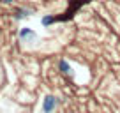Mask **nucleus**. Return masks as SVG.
<instances>
[{
	"instance_id": "nucleus-1",
	"label": "nucleus",
	"mask_w": 120,
	"mask_h": 113,
	"mask_svg": "<svg viewBox=\"0 0 120 113\" xmlns=\"http://www.w3.org/2000/svg\"><path fill=\"white\" fill-rule=\"evenodd\" d=\"M58 104H60V101H58L56 95H51V94L44 95L42 104H41V113H53L56 108H58Z\"/></svg>"
},
{
	"instance_id": "nucleus-5",
	"label": "nucleus",
	"mask_w": 120,
	"mask_h": 113,
	"mask_svg": "<svg viewBox=\"0 0 120 113\" xmlns=\"http://www.w3.org/2000/svg\"><path fill=\"white\" fill-rule=\"evenodd\" d=\"M53 23H55V18H53L51 14H44L41 18V25L42 26H49V25H53Z\"/></svg>"
},
{
	"instance_id": "nucleus-2",
	"label": "nucleus",
	"mask_w": 120,
	"mask_h": 113,
	"mask_svg": "<svg viewBox=\"0 0 120 113\" xmlns=\"http://www.w3.org/2000/svg\"><path fill=\"white\" fill-rule=\"evenodd\" d=\"M18 37L21 42H32L37 39V32L32 28V26H21L18 32Z\"/></svg>"
},
{
	"instance_id": "nucleus-3",
	"label": "nucleus",
	"mask_w": 120,
	"mask_h": 113,
	"mask_svg": "<svg viewBox=\"0 0 120 113\" xmlns=\"http://www.w3.org/2000/svg\"><path fill=\"white\" fill-rule=\"evenodd\" d=\"M30 14H32V11H30V9H25V7L16 9V11H14V19H16V21H21V19L28 18Z\"/></svg>"
},
{
	"instance_id": "nucleus-6",
	"label": "nucleus",
	"mask_w": 120,
	"mask_h": 113,
	"mask_svg": "<svg viewBox=\"0 0 120 113\" xmlns=\"http://www.w3.org/2000/svg\"><path fill=\"white\" fill-rule=\"evenodd\" d=\"M4 4H11V2H14V0H2Z\"/></svg>"
},
{
	"instance_id": "nucleus-4",
	"label": "nucleus",
	"mask_w": 120,
	"mask_h": 113,
	"mask_svg": "<svg viewBox=\"0 0 120 113\" xmlns=\"http://www.w3.org/2000/svg\"><path fill=\"white\" fill-rule=\"evenodd\" d=\"M58 69L64 72L65 76H72V74H74V72H72V65L69 64L67 60H60L58 62Z\"/></svg>"
}]
</instances>
